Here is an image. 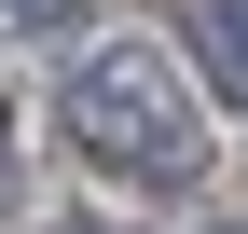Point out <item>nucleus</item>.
Instances as JSON below:
<instances>
[{
	"label": "nucleus",
	"instance_id": "obj_1",
	"mask_svg": "<svg viewBox=\"0 0 248 234\" xmlns=\"http://www.w3.org/2000/svg\"><path fill=\"white\" fill-rule=\"evenodd\" d=\"M55 110H69V152L124 193H193L207 179V83L166 42H83Z\"/></svg>",
	"mask_w": 248,
	"mask_h": 234
},
{
	"label": "nucleus",
	"instance_id": "obj_4",
	"mask_svg": "<svg viewBox=\"0 0 248 234\" xmlns=\"http://www.w3.org/2000/svg\"><path fill=\"white\" fill-rule=\"evenodd\" d=\"M14 193H28V138H14V97H0V220H14Z\"/></svg>",
	"mask_w": 248,
	"mask_h": 234
},
{
	"label": "nucleus",
	"instance_id": "obj_2",
	"mask_svg": "<svg viewBox=\"0 0 248 234\" xmlns=\"http://www.w3.org/2000/svg\"><path fill=\"white\" fill-rule=\"evenodd\" d=\"M179 55H193L207 110H248V0H179Z\"/></svg>",
	"mask_w": 248,
	"mask_h": 234
},
{
	"label": "nucleus",
	"instance_id": "obj_5",
	"mask_svg": "<svg viewBox=\"0 0 248 234\" xmlns=\"http://www.w3.org/2000/svg\"><path fill=\"white\" fill-rule=\"evenodd\" d=\"M42 234H124V220H42Z\"/></svg>",
	"mask_w": 248,
	"mask_h": 234
},
{
	"label": "nucleus",
	"instance_id": "obj_3",
	"mask_svg": "<svg viewBox=\"0 0 248 234\" xmlns=\"http://www.w3.org/2000/svg\"><path fill=\"white\" fill-rule=\"evenodd\" d=\"M0 28H14V42H69V28H83V0H0Z\"/></svg>",
	"mask_w": 248,
	"mask_h": 234
}]
</instances>
